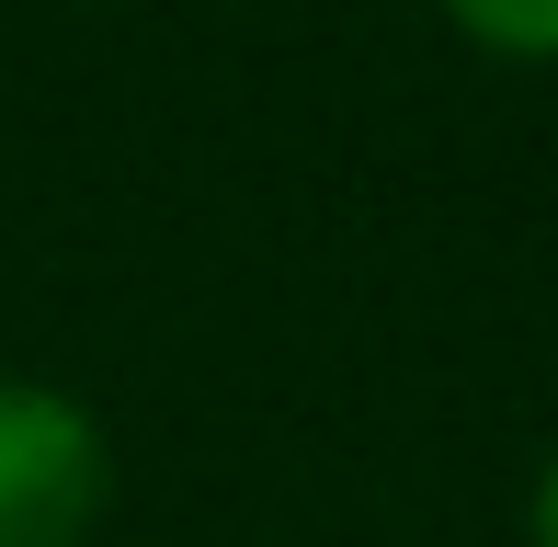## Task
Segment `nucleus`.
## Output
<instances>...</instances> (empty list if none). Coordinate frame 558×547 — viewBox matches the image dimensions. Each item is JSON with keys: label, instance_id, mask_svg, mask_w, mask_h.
I'll return each mask as SVG.
<instances>
[{"label": "nucleus", "instance_id": "nucleus-1", "mask_svg": "<svg viewBox=\"0 0 558 547\" xmlns=\"http://www.w3.org/2000/svg\"><path fill=\"white\" fill-rule=\"evenodd\" d=\"M114 490L104 422L58 388L0 377V547H81Z\"/></svg>", "mask_w": 558, "mask_h": 547}, {"label": "nucleus", "instance_id": "nucleus-3", "mask_svg": "<svg viewBox=\"0 0 558 547\" xmlns=\"http://www.w3.org/2000/svg\"><path fill=\"white\" fill-rule=\"evenodd\" d=\"M536 547H558V457H547V479H536Z\"/></svg>", "mask_w": 558, "mask_h": 547}, {"label": "nucleus", "instance_id": "nucleus-2", "mask_svg": "<svg viewBox=\"0 0 558 547\" xmlns=\"http://www.w3.org/2000/svg\"><path fill=\"white\" fill-rule=\"evenodd\" d=\"M445 12L501 58H558V0H445Z\"/></svg>", "mask_w": 558, "mask_h": 547}]
</instances>
